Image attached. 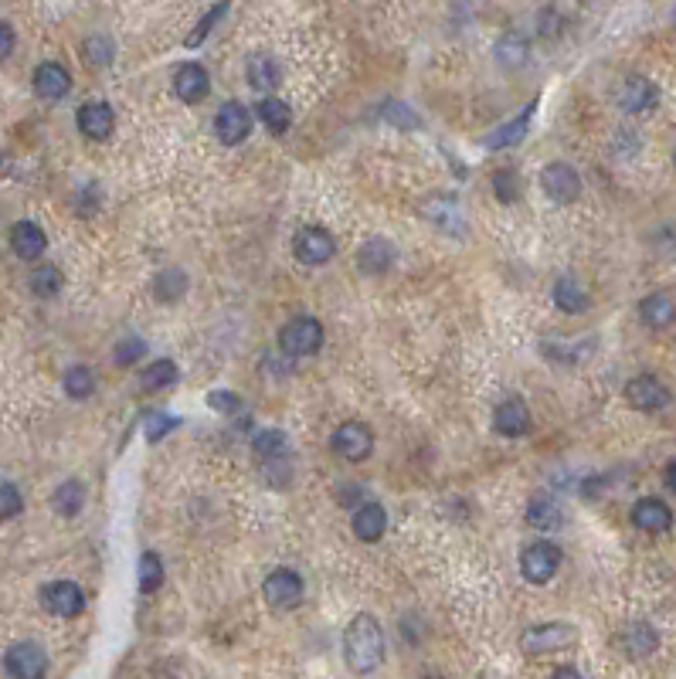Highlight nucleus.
<instances>
[{"mask_svg": "<svg viewBox=\"0 0 676 679\" xmlns=\"http://www.w3.org/2000/svg\"><path fill=\"white\" fill-rule=\"evenodd\" d=\"M344 659L354 676H371L384 663V629L374 615H354L344 632Z\"/></svg>", "mask_w": 676, "mask_h": 679, "instance_id": "f257e3e1", "label": "nucleus"}, {"mask_svg": "<svg viewBox=\"0 0 676 679\" xmlns=\"http://www.w3.org/2000/svg\"><path fill=\"white\" fill-rule=\"evenodd\" d=\"M578 642V629L571 622H541V625H530L520 635V649L527 656H547V652H558L568 649Z\"/></svg>", "mask_w": 676, "mask_h": 679, "instance_id": "f03ea898", "label": "nucleus"}, {"mask_svg": "<svg viewBox=\"0 0 676 679\" xmlns=\"http://www.w3.org/2000/svg\"><path fill=\"white\" fill-rule=\"evenodd\" d=\"M323 347V323L316 316H296L279 330V350L286 357H310Z\"/></svg>", "mask_w": 676, "mask_h": 679, "instance_id": "7ed1b4c3", "label": "nucleus"}, {"mask_svg": "<svg viewBox=\"0 0 676 679\" xmlns=\"http://www.w3.org/2000/svg\"><path fill=\"white\" fill-rule=\"evenodd\" d=\"M4 669L11 679H45L48 656L38 642H14V646L4 652Z\"/></svg>", "mask_w": 676, "mask_h": 679, "instance_id": "20e7f679", "label": "nucleus"}, {"mask_svg": "<svg viewBox=\"0 0 676 679\" xmlns=\"http://www.w3.org/2000/svg\"><path fill=\"white\" fill-rule=\"evenodd\" d=\"M330 449L347 462H364L374 452V432L364 421H344L337 432L330 435Z\"/></svg>", "mask_w": 676, "mask_h": 679, "instance_id": "39448f33", "label": "nucleus"}, {"mask_svg": "<svg viewBox=\"0 0 676 679\" xmlns=\"http://www.w3.org/2000/svg\"><path fill=\"white\" fill-rule=\"evenodd\" d=\"M561 567V547L551 540H537L520 554V571L530 584H547Z\"/></svg>", "mask_w": 676, "mask_h": 679, "instance_id": "423d86ee", "label": "nucleus"}, {"mask_svg": "<svg viewBox=\"0 0 676 679\" xmlns=\"http://www.w3.org/2000/svg\"><path fill=\"white\" fill-rule=\"evenodd\" d=\"M262 595L269 601L272 608H279V612H289V608H299L303 605V578H299L296 571H289V567H279V571H272L269 578L262 584Z\"/></svg>", "mask_w": 676, "mask_h": 679, "instance_id": "0eeeda50", "label": "nucleus"}, {"mask_svg": "<svg viewBox=\"0 0 676 679\" xmlns=\"http://www.w3.org/2000/svg\"><path fill=\"white\" fill-rule=\"evenodd\" d=\"M626 401L636 411H663L673 401V391L666 388L660 377L653 374H639L626 384Z\"/></svg>", "mask_w": 676, "mask_h": 679, "instance_id": "6e6552de", "label": "nucleus"}, {"mask_svg": "<svg viewBox=\"0 0 676 679\" xmlns=\"http://www.w3.org/2000/svg\"><path fill=\"white\" fill-rule=\"evenodd\" d=\"M293 252H296V259L303 262V265H323V262L333 259V252H337V242H333V235H330L327 228L310 225V228L296 231Z\"/></svg>", "mask_w": 676, "mask_h": 679, "instance_id": "1a4fd4ad", "label": "nucleus"}, {"mask_svg": "<svg viewBox=\"0 0 676 679\" xmlns=\"http://www.w3.org/2000/svg\"><path fill=\"white\" fill-rule=\"evenodd\" d=\"M541 187L554 204H571V201H578V194H581V177L571 163L558 160V163H547L544 167Z\"/></svg>", "mask_w": 676, "mask_h": 679, "instance_id": "9d476101", "label": "nucleus"}, {"mask_svg": "<svg viewBox=\"0 0 676 679\" xmlns=\"http://www.w3.org/2000/svg\"><path fill=\"white\" fill-rule=\"evenodd\" d=\"M41 605L58 618H75L85 612V595L75 581H51L41 588Z\"/></svg>", "mask_w": 676, "mask_h": 679, "instance_id": "9b49d317", "label": "nucleus"}, {"mask_svg": "<svg viewBox=\"0 0 676 679\" xmlns=\"http://www.w3.org/2000/svg\"><path fill=\"white\" fill-rule=\"evenodd\" d=\"M215 133L225 146L245 143L248 133H252V113H248V106H242V102H225L215 116Z\"/></svg>", "mask_w": 676, "mask_h": 679, "instance_id": "f8f14e48", "label": "nucleus"}, {"mask_svg": "<svg viewBox=\"0 0 676 679\" xmlns=\"http://www.w3.org/2000/svg\"><path fill=\"white\" fill-rule=\"evenodd\" d=\"M534 113H537V99L527 102V106L510 119V123H503V126H496L493 133H486L483 150H510V146L524 143V136L530 133V119H534Z\"/></svg>", "mask_w": 676, "mask_h": 679, "instance_id": "ddd939ff", "label": "nucleus"}, {"mask_svg": "<svg viewBox=\"0 0 676 679\" xmlns=\"http://www.w3.org/2000/svg\"><path fill=\"white\" fill-rule=\"evenodd\" d=\"M493 432L496 435H507V438H520L530 432V408L524 405V398L510 394L503 398L493 411Z\"/></svg>", "mask_w": 676, "mask_h": 679, "instance_id": "4468645a", "label": "nucleus"}, {"mask_svg": "<svg viewBox=\"0 0 676 679\" xmlns=\"http://www.w3.org/2000/svg\"><path fill=\"white\" fill-rule=\"evenodd\" d=\"M632 523L643 534H666L673 527V510L656 496H643V500L632 503Z\"/></svg>", "mask_w": 676, "mask_h": 679, "instance_id": "2eb2a0df", "label": "nucleus"}, {"mask_svg": "<svg viewBox=\"0 0 676 679\" xmlns=\"http://www.w3.org/2000/svg\"><path fill=\"white\" fill-rule=\"evenodd\" d=\"M615 99H619V109H626V113H646V109L656 106L660 92H656V85L643 79V75H629V79H622Z\"/></svg>", "mask_w": 676, "mask_h": 679, "instance_id": "dca6fc26", "label": "nucleus"}, {"mask_svg": "<svg viewBox=\"0 0 676 679\" xmlns=\"http://www.w3.org/2000/svg\"><path fill=\"white\" fill-rule=\"evenodd\" d=\"M619 649L626 652L629 659H643V656H653L656 649H660V635L649 622H629L626 629L619 632Z\"/></svg>", "mask_w": 676, "mask_h": 679, "instance_id": "f3484780", "label": "nucleus"}, {"mask_svg": "<svg viewBox=\"0 0 676 679\" xmlns=\"http://www.w3.org/2000/svg\"><path fill=\"white\" fill-rule=\"evenodd\" d=\"M398 248L388 242V238H367V242L357 248V269L367 275H384L395 265Z\"/></svg>", "mask_w": 676, "mask_h": 679, "instance_id": "a211bd4d", "label": "nucleus"}, {"mask_svg": "<svg viewBox=\"0 0 676 679\" xmlns=\"http://www.w3.org/2000/svg\"><path fill=\"white\" fill-rule=\"evenodd\" d=\"M174 92L181 96V102H187V106H198V102L211 92L208 72H204L198 62L181 65V68H177V75H174Z\"/></svg>", "mask_w": 676, "mask_h": 679, "instance_id": "6ab92c4d", "label": "nucleus"}, {"mask_svg": "<svg viewBox=\"0 0 676 679\" xmlns=\"http://www.w3.org/2000/svg\"><path fill=\"white\" fill-rule=\"evenodd\" d=\"M34 92H38L41 99L55 102V99H65L68 89H72V79H68L65 65L58 62H41L38 68H34Z\"/></svg>", "mask_w": 676, "mask_h": 679, "instance_id": "aec40b11", "label": "nucleus"}, {"mask_svg": "<svg viewBox=\"0 0 676 679\" xmlns=\"http://www.w3.org/2000/svg\"><path fill=\"white\" fill-rule=\"evenodd\" d=\"M11 248H14L17 259L34 262V259H41V255H45L48 235L38 225H34V221H17V225L11 228Z\"/></svg>", "mask_w": 676, "mask_h": 679, "instance_id": "412c9836", "label": "nucleus"}, {"mask_svg": "<svg viewBox=\"0 0 676 679\" xmlns=\"http://www.w3.org/2000/svg\"><path fill=\"white\" fill-rule=\"evenodd\" d=\"M245 79L252 85L255 92H272L282 85V68L272 55H265V51H255L252 58L245 62Z\"/></svg>", "mask_w": 676, "mask_h": 679, "instance_id": "4be33fe9", "label": "nucleus"}, {"mask_svg": "<svg viewBox=\"0 0 676 679\" xmlns=\"http://www.w3.org/2000/svg\"><path fill=\"white\" fill-rule=\"evenodd\" d=\"M75 123H79V130L89 136V140H106L109 133H113L116 126V116L113 109L106 106V102H85V106L79 109V116H75Z\"/></svg>", "mask_w": 676, "mask_h": 679, "instance_id": "5701e85b", "label": "nucleus"}, {"mask_svg": "<svg viewBox=\"0 0 676 679\" xmlns=\"http://www.w3.org/2000/svg\"><path fill=\"white\" fill-rule=\"evenodd\" d=\"M384 530H388V513H384L381 503L364 500L361 506H354V534H357V540L374 544V540L384 537Z\"/></svg>", "mask_w": 676, "mask_h": 679, "instance_id": "b1692460", "label": "nucleus"}, {"mask_svg": "<svg viewBox=\"0 0 676 679\" xmlns=\"http://www.w3.org/2000/svg\"><path fill=\"white\" fill-rule=\"evenodd\" d=\"M422 218L435 221L442 231H452V235H462V214H459V201L456 197H429V201L422 204Z\"/></svg>", "mask_w": 676, "mask_h": 679, "instance_id": "393cba45", "label": "nucleus"}, {"mask_svg": "<svg viewBox=\"0 0 676 679\" xmlns=\"http://www.w3.org/2000/svg\"><path fill=\"white\" fill-rule=\"evenodd\" d=\"M639 316H643V323L653 326V330H666V326H673L676 323L673 296H666V292H653V296H646L643 303H639Z\"/></svg>", "mask_w": 676, "mask_h": 679, "instance_id": "a878e982", "label": "nucleus"}, {"mask_svg": "<svg viewBox=\"0 0 676 679\" xmlns=\"http://www.w3.org/2000/svg\"><path fill=\"white\" fill-rule=\"evenodd\" d=\"M588 292L578 286V279H571V275H561L558 282H554V306L561 309V313H568V316H578V313H585L588 309Z\"/></svg>", "mask_w": 676, "mask_h": 679, "instance_id": "bb28decb", "label": "nucleus"}, {"mask_svg": "<svg viewBox=\"0 0 676 679\" xmlns=\"http://www.w3.org/2000/svg\"><path fill=\"white\" fill-rule=\"evenodd\" d=\"M561 520H564V513H561V503L554 500V496H534L527 506V523L530 527H537V530H554V527H561Z\"/></svg>", "mask_w": 676, "mask_h": 679, "instance_id": "cd10ccee", "label": "nucleus"}, {"mask_svg": "<svg viewBox=\"0 0 676 679\" xmlns=\"http://www.w3.org/2000/svg\"><path fill=\"white\" fill-rule=\"evenodd\" d=\"M51 506H55V513H62V517H79L85 506V486L79 479H65V483L55 489V496H51Z\"/></svg>", "mask_w": 676, "mask_h": 679, "instance_id": "c85d7f7f", "label": "nucleus"}, {"mask_svg": "<svg viewBox=\"0 0 676 679\" xmlns=\"http://www.w3.org/2000/svg\"><path fill=\"white\" fill-rule=\"evenodd\" d=\"M527 55H530V45H527L524 34L510 31L496 41V62H500L503 68H520L527 62Z\"/></svg>", "mask_w": 676, "mask_h": 679, "instance_id": "c756f323", "label": "nucleus"}, {"mask_svg": "<svg viewBox=\"0 0 676 679\" xmlns=\"http://www.w3.org/2000/svg\"><path fill=\"white\" fill-rule=\"evenodd\" d=\"M255 116L262 119V126L265 130H272V133H286L289 130V123H293V113H289V106L282 99H262L259 106H255Z\"/></svg>", "mask_w": 676, "mask_h": 679, "instance_id": "7c9ffc66", "label": "nucleus"}, {"mask_svg": "<svg viewBox=\"0 0 676 679\" xmlns=\"http://www.w3.org/2000/svg\"><path fill=\"white\" fill-rule=\"evenodd\" d=\"M177 381V364L174 360H153L147 371L140 374V391H164Z\"/></svg>", "mask_w": 676, "mask_h": 679, "instance_id": "2f4dec72", "label": "nucleus"}, {"mask_svg": "<svg viewBox=\"0 0 676 679\" xmlns=\"http://www.w3.org/2000/svg\"><path fill=\"white\" fill-rule=\"evenodd\" d=\"M113 55H116V45L106 34H89V38L82 41V62L89 68H106L113 62Z\"/></svg>", "mask_w": 676, "mask_h": 679, "instance_id": "473e14b6", "label": "nucleus"}, {"mask_svg": "<svg viewBox=\"0 0 676 679\" xmlns=\"http://www.w3.org/2000/svg\"><path fill=\"white\" fill-rule=\"evenodd\" d=\"M187 289V275L181 269H164L153 279V296L160 299V303H174V299H181Z\"/></svg>", "mask_w": 676, "mask_h": 679, "instance_id": "72a5a7b5", "label": "nucleus"}, {"mask_svg": "<svg viewBox=\"0 0 676 679\" xmlns=\"http://www.w3.org/2000/svg\"><path fill=\"white\" fill-rule=\"evenodd\" d=\"M252 452L265 462L282 459V452H286V435H282L279 428H262V432H255V438H252Z\"/></svg>", "mask_w": 676, "mask_h": 679, "instance_id": "f704fd0d", "label": "nucleus"}, {"mask_svg": "<svg viewBox=\"0 0 676 679\" xmlns=\"http://www.w3.org/2000/svg\"><path fill=\"white\" fill-rule=\"evenodd\" d=\"M381 116H384V123L398 126V130H401V133H412V130H422V116H418V113H415V109H412V106H405V102H384Z\"/></svg>", "mask_w": 676, "mask_h": 679, "instance_id": "c9c22d12", "label": "nucleus"}, {"mask_svg": "<svg viewBox=\"0 0 676 679\" xmlns=\"http://www.w3.org/2000/svg\"><path fill=\"white\" fill-rule=\"evenodd\" d=\"M65 286V279H62V272L55 269V265H41V269H34L31 272V292L34 296H41V299H51V296H58Z\"/></svg>", "mask_w": 676, "mask_h": 679, "instance_id": "e433bc0d", "label": "nucleus"}, {"mask_svg": "<svg viewBox=\"0 0 676 679\" xmlns=\"http://www.w3.org/2000/svg\"><path fill=\"white\" fill-rule=\"evenodd\" d=\"M160 584H164V561H160V554L147 550V554L140 557V591L143 595H153Z\"/></svg>", "mask_w": 676, "mask_h": 679, "instance_id": "4c0bfd02", "label": "nucleus"}, {"mask_svg": "<svg viewBox=\"0 0 676 679\" xmlns=\"http://www.w3.org/2000/svg\"><path fill=\"white\" fill-rule=\"evenodd\" d=\"M96 391V374L89 371V367H72V371L65 374V394L75 401L89 398V394Z\"/></svg>", "mask_w": 676, "mask_h": 679, "instance_id": "58836bf2", "label": "nucleus"}, {"mask_svg": "<svg viewBox=\"0 0 676 679\" xmlns=\"http://www.w3.org/2000/svg\"><path fill=\"white\" fill-rule=\"evenodd\" d=\"M493 191H496V201H500V204H513L520 197V174L513 167L496 170V174H493Z\"/></svg>", "mask_w": 676, "mask_h": 679, "instance_id": "ea45409f", "label": "nucleus"}, {"mask_svg": "<svg viewBox=\"0 0 676 679\" xmlns=\"http://www.w3.org/2000/svg\"><path fill=\"white\" fill-rule=\"evenodd\" d=\"M225 14H228V4H215V7H211V11L204 14L201 21H198V28H194L191 34H187V41H184V45H187V48H198L201 41H204V38H208V34H211V28H215V24H218V21H221V17H225Z\"/></svg>", "mask_w": 676, "mask_h": 679, "instance_id": "a19ab883", "label": "nucleus"}, {"mask_svg": "<svg viewBox=\"0 0 676 679\" xmlns=\"http://www.w3.org/2000/svg\"><path fill=\"white\" fill-rule=\"evenodd\" d=\"M181 425L174 415H164V411H150L147 418H143V428H147V438L150 442H160L167 432H174V428Z\"/></svg>", "mask_w": 676, "mask_h": 679, "instance_id": "79ce46f5", "label": "nucleus"}, {"mask_svg": "<svg viewBox=\"0 0 676 679\" xmlns=\"http://www.w3.org/2000/svg\"><path fill=\"white\" fill-rule=\"evenodd\" d=\"M24 510V496L14 483H0V520H14Z\"/></svg>", "mask_w": 676, "mask_h": 679, "instance_id": "37998d69", "label": "nucleus"}, {"mask_svg": "<svg viewBox=\"0 0 676 679\" xmlns=\"http://www.w3.org/2000/svg\"><path fill=\"white\" fill-rule=\"evenodd\" d=\"M143 354H147V343H143L140 337H130V340H119V343H116L113 360H116L119 367H130V364H136V360H140Z\"/></svg>", "mask_w": 676, "mask_h": 679, "instance_id": "c03bdc74", "label": "nucleus"}, {"mask_svg": "<svg viewBox=\"0 0 676 679\" xmlns=\"http://www.w3.org/2000/svg\"><path fill=\"white\" fill-rule=\"evenodd\" d=\"M208 405L215 411H221V415H238V411H242V398H238V394H231V391H211Z\"/></svg>", "mask_w": 676, "mask_h": 679, "instance_id": "a18cd8bd", "label": "nucleus"}, {"mask_svg": "<svg viewBox=\"0 0 676 679\" xmlns=\"http://www.w3.org/2000/svg\"><path fill=\"white\" fill-rule=\"evenodd\" d=\"M99 204H102V194L96 191V187H82V191H79V197H75V208H79V214H82V218H89V214L92 211H96L99 208Z\"/></svg>", "mask_w": 676, "mask_h": 679, "instance_id": "49530a36", "label": "nucleus"}, {"mask_svg": "<svg viewBox=\"0 0 676 679\" xmlns=\"http://www.w3.org/2000/svg\"><path fill=\"white\" fill-rule=\"evenodd\" d=\"M14 45H17V34H14V28H11V24H7V21H0V62H4V58L11 55Z\"/></svg>", "mask_w": 676, "mask_h": 679, "instance_id": "de8ad7c7", "label": "nucleus"}, {"mask_svg": "<svg viewBox=\"0 0 676 679\" xmlns=\"http://www.w3.org/2000/svg\"><path fill=\"white\" fill-rule=\"evenodd\" d=\"M551 679H585V676H581L575 666H561V669H554Z\"/></svg>", "mask_w": 676, "mask_h": 679, "instance_id": "09e8293b", "label": "nucleus"}, {"mask_svg": "<svg viewBox=\"0 0 676 679\" xmlns=\"http://www.w3.org/2000/svg\"><path fill=\"white\" fill-rule=\"evenodd\" d=\"M666 486H670L673 493H676V459L670 462V466H666Z\"/></svg>", "mask_w": 676, "mask_h": 679, "instance_id": "8fccbe9b", "label": "nucleus"}, {"mask_svg": "<svg viewBox=\"0 0 676 679\" xmlns=\"http://www.w3.org/2000/svg\"><path fill=\"white\" fill-rule=\"evenodd\" d=\"M673 167H676V153H673Z\"/></svg>", "mask_w": 676, "mask_h": 679, "instance_id": "3c124183", "label": "nucleus"}]
</instances>
